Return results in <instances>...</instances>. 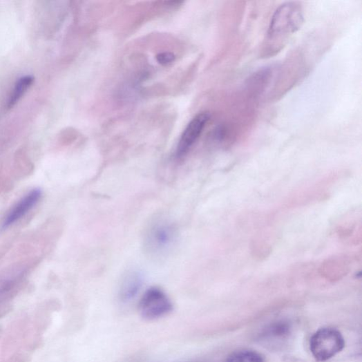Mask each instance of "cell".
<instances>
[{
	"instance_id": "cell-4",
	"label": "cell",
	"mask_w": 362,
	"mask_h": 362,
	"mask_svg": "<svg viewBox=\"0 0 362 362\" xmlns=\"http://www.w3.org/2000/svg\"><path fill=\"white\" fill-rule=\"evenodd\" d=\"M139 308L144 318L155 320L169 314L173 309V305L163 290L152 287L147 289L142 296Z\"/></svg>"
},
{
	"instance_id": "cell-2",
	"label": "cell",
	"mask_w": 362,
	"mask_h": 362,
	"mask_svg": "<svg viewBox=\"0 0 362 362\" xmlns=\"http://www.w3.org/2000/svg\"><path fill=\"white\" fill-rule=\"evenodd\" d=\"M178 232L175 226L167 220H158L151 225L144 237V247L151 256L162 257L175 246Z\"/></svg>"
},
{
	"instance_id": "cell-1",
	"label": "cell",
	"mask_w": 362,
	"mask_h": 362,
	"mask_svg": "<svg viewBox=\"0 0 362 362\" xmlns=\"http://www.w3.org/2000/svg\"><path fill=\"white\" fill-rule=\"evenodd\" d=\"M303 8L296 3H287L276 11L268 28L269 41H280L294 35L304 23Z\"/></svg>"
},
{
	"instance_id": "cell-7",
	"label": "cell",
	"mask_w": 362,
	"mask_h": 362,
	"mask_svg": "<svg viewBox=\"0 0 362 362\" xmlns=\"http://www.w3.org/2000/svg\"><path fill=\"white\" fill-rule=\"evenodd\" d=\"M143 283L142 275L138 271H131L124 278L120 289V296L124 301L134 298Z\"/></svg>"
},
{
	"instance_id": "cell-5",
	"label": "cell",
	"mask_w": 362,
	"mask_h": 362,
	"mask_svg": "<svg viewBox=\"0 0 362 362\" xmlns=\"http://www.w3.org/2000/svg\"><path fill=\"white\" fill-rule=\"evenodd\" d=\"M210 118L208 113L197 115L188 125L179 140L176 155L178 158H183L200 137Z\"/></svg>"
},
{
	"instance_id": "cell-3",
	"label": "cell",
	"mask_w": 362,
	"mask_h": 362,
	"mask_svg": "<svg viewBox=\"0 0 362 362\" xmlns=\"http://www.w3.org/2000/svg\"><path fill=\"white\" fill-rule=\"evenodd\" d=\"M345 340L341 332L334 327L318 330L310 340V350L314 358L320 361H327L341 352Z\"/></svg>"
},
{
	"instance_id": "cell-10",
	"label": "cell",
	"mask_w": 362,
	"mask_h": 362,
	"mask_svg": "<svg viewBox=\"0 0 362 362\" xmlns=\"http://www.w3.org/2000/svg\"><path fill=\"white\" fill-rule=\"evenodd\" d=\"M157 59L161 65H168L173 62L175 56L171 53H162L157 56Z\"/></svg>"
},
{
	"instance_id": "cell-6",
	"label": "cell",
	"mask_w": 362,
	"mask_h": 362,
	"mask_svg": "<svg viewBox=\"0 0 362 362\" xmlns=\"http://www.w3.org/2000/svg\"><path fill=\"white\" fill-rule=\"evenodd\" d=\"M42 197L40 189H35L23 196L5 217L2 228L7 229L24 218L39 202Z\"/></svg>"
},
{
	"instance_id": "cell-8",
	"label": "cell",
	"mask_w": 362,
	"mask_h": 362,
	"mask_svg": "<svg viewBox=\"0 0 362 362\" xmlns=\"http://www.w3.org/2000/svg\"><path fill=\"white\" fill-rule=\"evenodd\" d=\"M34 82L35 78L31 75L21 77L17 81L8 100V108H13L21 99Z\"/></svg>"
},
{
	"instance_id": "cell-9",
	"label": "cell",
	"mask_w": 362,
	"mask_h": 362,
	"mask_svg": "<svg viewBox=\"0 0 362 362\" xmlns=\"http://www.w3.org/2000/svg\"><path fill=\"white\" fill-rule=\"evenodd\" d=\"M226 362H263V359L256 352L242 350L232 354Z\"/></svg>"
}]
</instances>
